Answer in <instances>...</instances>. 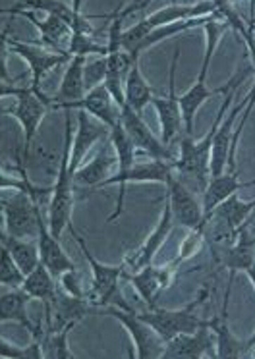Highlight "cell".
I'll return each mask as SVG.
<instances>
[{"label":"cell","instance_id":"obj_1","mask_svg":"<svg viewBox=\"0 0 255 359\" xmlns=\"http://www.w3.org/2000/svg\"><path fill=\"white\" fill-rule=\"evenodd\" d=\"M218 8V0L216 2H169L166 6H162L161 10H155L153 14H149L143 20H139L133 25H130L126 32L122 33L120 45L126 53H130L133 56L136 48L141 41L145 39L149 33H153L159 27L164 25L176 24V22H184V20H193V18H205L216 14Z\"/></svg>","mask_w":255,"mask_h":359},{"label":"cell","instance_id":"obj_2","mask_svg":"<svg viewBox=\"0 0 255 359\" xmlns=\"http://www.w3.org/2000/svg\"><path fill=\"white\" fill-rule=\"evenodd\" d=\"M72 143H74V133H72V110H66L64 116V145H62V155L58 161V174L54 180V194L48 203V228L56 238H60L64 228L70 226V217H72V207H74V180L70 174V155H72Z\"/></svg>","mask_w":255,"mask_h":359},{"label":"cell","instance_id":"obj_3","mask_svg":"<svg viewBox=\"0 0 255 359\" xmlns=\"http://www.w3.org/2000/svg\"><path fill=\"white\" fill-rule=\"evenodd\" d=\"M0 91H2V97L12 95V97L18 99L14 109L4 110L2 114H12V116L18 120V124L22 126L23 143L22 149L18 151V164H23V166H25V163H27V155H30L31 143H33L35 135H37L39 124L43 122V118H45L48 107L39 99L31 87H12L2 83V89H0Z\"/></svg>","mask_w":255,"mask_h":359},{"label":"cell","instance_id":"obj_4","mask_svg":"<svg viewBox=\"0 0 255 359\" xmlns=\"http://www.w3.org/2000/svg\"><path fill=\"white\" fill-rule=\"evenodd\" d=\"M207 292H203L195 302L184 307V309H161V307H149V311L138 313V317L141 320H145L149 327H153L157 330V334L161 336L164 344L170 342L172 338H176L178 334H190L200 330L201 327L207 325V320L200 319L195 309L200 307V304L205 299Z\"/></svg>","mask_w":255,"mask_h":359},{"label":"cell","instance_id":"obj_5","mask_svg":"<svg viewBox=\"0 0 255 359\" xmlns=\"http://www.w3.org/2000/svg\"><path fill=\"white\" fill-rule=\"evenodd\" d=\"M2 43L6 45V48L10 53H14L20 58H23L27 66H30L31 72V89L35 91L41 101L45 102L46 107H51V99L46 97L43 91H41V81L45 78L46 74L54 68H58L60 64L70 62L72 60V55H60V53H54V50H45L39 45H33V43H22V41L8 39V33L2 32Z\"/></svg>","mask_w":255,"mask_h":359},{"label":"cell","instance_id":"obj_6","mask_svg":"<svg viewBox=\"0 0 255 359\" xmlns=\"http://www.w3.org/2000/svg\"><path fill=\"white\" fill-rule=\"evenodd\" d=\"M70 234L72 238L76 240V243L79 245V250L84 253L85 261L89 263L91 266V273H93V305H97V307H107L112 302H116V305L120 304L122 299H118V280H122L124 274V266H112V265H105V263H100L95 259L89 248H87V243L81 236L77 234V230L74 228V224L70 222Z\"/></svg>","mask_w":255,"mask_h":359},{"label":"cell","instance_id":"obj_7","mask_svg":"<svg viewBox=\"0 0 255 359\" xmlns=\"http://www.w3.org/2000/svg\"><path fill=\"white\" fill-rule=\"evenodd\" d=\"M2 232L20 240L37 238V205L23 191L14 189V196L2 191Z\"/></svg>","mask_w":255,"mask_h":359},{"label":"cell","instance_id":"obj_8","mask_svg":"<svg viewBox=\"0 0 255 359\" xmlns=\"http://www.w3.org/2000/svg\"><path fill=\"white\" fill-rule=\"evenodd\" d=\"M99 315H110L124 325L131 338V344L136 348V355L139 359H161L164 350V340L157 334L153 327H149L145 320H141L136 311H128L122 307H115L110 304L100 307Z\"/></svg>","mask_w":255,"mask_h":359},{"label":"cell","instance_id":"obj_9","mask_svg":"<svg viewBox=\"0 0 255 359\" xmlns=\"http://www.w3.org/2000/svg\"><path fill=\"white\" fill-rule=\"evenodd\" d=\"M172 172H174L172 163L151 158V161H147V163L133 164L130 170L124 172V174H115V176H110L108 180H105L99 188L95 189L105 188V186H115V184L116 186H120V189H118V199H116V207L115 211H112V215L108 217V222L116 220L124 212V199H126V189H128V184H130V182H161V184H166V180H169V176Z\"/></svg>","mask_w":255,"mask_h":359},{"label":"cell","instance_id":"obj_10","mask_svg":"<svg viewBox=\"0 0 255 359\" xmlns=\"http://www.w3.org/2000/svg\"><path fill=\"white\" fill-rule=\"evenodd\" d=\"M178 60H180V48H174V56H172V64L169 70V95L166 97H153V104L159 114V122H161V141L164 145H170L176 140L178 133L182 132V109H180V97L176 95V70Z\"/></svg>","mask_w":255,"mask_h":359},{"label":"cell","instance_id":"obj_11","mask_svg":"<svg viewBox=\"0 0 255 359\" xmlns=\"http://www.w3.org/2000/svg\"><path fill=\"white\" fill-rule=\"evenodd\" d=\"M120 124H122V128L128 133V137L133 143V147L138 149L139 153H143L149 158L166 161V163H174L176 161V156L170 151L169 145H164L159 137H155V133L143 122L141 114H138L136 110H131L128 104L122 109Z\"/></svg>","mask_w":255,"mask_h":359},{"label":"cell","instance_id":"obj_12","mask_svg":"<svg viewBox=\"0 0 255 359\" xmlns=\"http://www.w3.org/2000/svg\"><path fill=\"white\" fill-rule=\"evenodd\" d=\"M166 203H169L174 222L188 230H195L203 220V203L197 201L195 191L185 186L184 182L174 176V172L166 180Z\"/></svg>","mask_w":255,"mask_h":359},{"label":"cell","instance_id":"obj_13","mask_svg":"<svg viewBox=\"0 0 255 359\" xmlns=\"http://www.w3.org/2000/svg\"><path fill=\"white\" fill-rule=\"evenodd\" d=\"M232 284H234V276L228 278V286H226V292H224L221 315L207 320L211 332L215 334V358L218 359H238L249 351L247 340H240L238 336L234 334L230 327H228V302H230Z\"/></svg>","mask_w":255,"mask_h":359},{"label":"cell","instance_id":"obj_14","mask_svg":"<svg viewBox=\"0 0 255 359\" xmlns=\"http://www.w3.org/2000/svg\"><path fill=\"white\" fill-rule=\"evenodd\" d=\"M176 263L172 261L166 266H143L138 273H126L124 280H128L133 284V288L138 290V294L141 299L145 302L149 307H157V299L161 296L164 290H169V286L174 280L176 274Z\"/></svg>","mask_w":255,"mask_h":359},{"label":"cell","instance_id":"obj_15","mask_svg":"<svg viewBox=\"0 0 255 359\" xmlns=\"http://www.w3.org/2000/svg\"><path fill=\"white\" fill-rule=\"evenodd\" d=\"M53 109L85 110L89 116L97 118L100 124L107 126L108 130H115L116 126L120 124V114H122V110L118 109V104L112 99V95L108 93L105 83L89 91L81 101L60 102V104H53Z\"/></svg>","mask_w":255,"mask_h":359},{"label":"cell","instance_id":"obj_16","mask_svg":"<svg viewBox=\"0 0 255 359\" xmlns=\"http://www.w3.org/2000/svg\"><path fill=\"white\" fill-rule=\"evenodd\" d=\"M251 220L246 222L244 226L240 228V234L236 238V242L228 245V248H221V250H213V257L216 259V263L226 269L230 276H236V273H246L249 266L254 265L255 261V232L249 230Z\"/></svg>","mask_w":255,"mask_h":359},{"label":"cell","instance_id":"obj_17","mask_svg":"<svg viewBox=\"0 0 255 359\" xmlns=\"http://www.w3.org/2000/svg\"><path fill=\"white\" fill-rule=\"evenodd\" d=\"M215 334H211L209 325L201 327L190 334H178L170 342L164 344L161 359H201L213 355L215 358Z\"/></svg>","mask_w":255,"mask_h":359},{"label":"cell","instance_id":"obj_18","mask_svg":"<svg viewBox=\"0 0 255 359\" xmlns=\"http://www.w3.org/2000/svg\"><path fill=\"white\" fill-rule=\"evenodd\" d=\"M37 243L39 251H41V263L53 273L54 278H60L62 274L68 273V271H74V263L70 261V257L66 255V251L62 250L60 238L51 232L48 228V222L43 220V211H41V205H37Z\"/></svg>","mask_w":255,"mask_h":359},{"label":"cell","instance_id":"obj_19","mask_svg":"<svg viewBox=\"0 0 255 359\" xmlns=\"http://www.w3.org/2000/svg\"><path fill=\"white\" fill-rule=\"evenodd\" d=\"M33 297L23 292L22 288H12V292H2L0 297V320L2 323H18L20 327L27 328L31 334V340H43L46 328H43V320L37 323H31L27 317V304H30Z\"/></svg>","mask_w":255,"mask_h":359},{"label":"cell","instance_id":"obj_20","mask_svg":"<svg viewBox=\"0 0 255 359\" xmlns=\"http://www.w3.org/2000/svg\"><path fill=\"white\" fill-rule=\"evenodd\" d=\"M249 99H251V93H247L244 97V101L238 102L236 107H232L230 114H226L223 124L218 126V130L215 133V140H213V151H211V176H221L228 168V156H230L234 124H236V120L242 116V112L249 104Z\"/></svg>","mask_w":255,"mask_h":359},{"label":"cell","instance_id":"obj_21","mask_svg":"<svg viewBox=\"0 0 255 359\" xmlns=\"http://www.w3.org/2000/svg\"><path fill=\"white\" fill-rule=\"evenodd\" d=\"M107 126H99L93 122L85 110H77V132L72 143V155H70V174L74 178L77 168L84 163L85 155L95 147V143L107 133Z\"/></svg>","mask_w":255,"mask_h":359},{"label":"cell","instance_id":"obj_22","mask_svg":"<svg viewBox=\"0 0 255 359\" xmlns=\"http://www.w3.org/2000/svg\"><path fill=\"white\" fill-rule=\"evenodd\" d=\"M251 186H255V182H242L238 178V172L224 170L221 176H211L207 188L201 196V199H203V219H209V215L228 197L238 194V189L251 188Z\"/></svg>","mask_w":255,"mask_h":359},{"label":"cell","instance_id":"obj_23","mask_svg":"<svg viewBox=\"0 0 255 359\" xmlns=\"http://www.w3.org/2000/svg\"><path fill=\"white\" fill-rule=\"evenodd\" d=\"M115 166H118V156L110 155V149L107 145H103L89 163L81 164L77 168L72 180L79 188H87L91 191V189L99 188L105 180L110 178V172H112Z\"/></svg>","mask_w":255,"mask_h":359},{"label":"cell","instance_id":"obj_24","mask_svg":"<svg viewBox=\"0 0 255 359\" xmlns=\"http://www.w3.org/2000/svg\"><path fill=\"white\" fill-rule=\"evenodd\" d=\"M174 224H176V222H174V217H172V211H170L169 203H164L161 219L157 222V226H155V230L151 232V236H149L145 240V243L141 245V250L138 251V255L128 261L131 273H138L143 266L151 265V261H153L155 255L159 253V250L162 248V243L166 242V238H169L170 232H172Z\"/></svg>","mask_w":255,"mask_h":359},{"label":"cell","instance_id":"obj_25","mask_svg":"<svg viewBox=\"0 0 255 359\" xmlns=\"http://www.w3.org/2000/svg\"><path fill=\"white\" fill-rule=\"evenodd\" d=\"M23 18L31 20V24L35 25L41 33V39L35 41L33 45H39V47H48L53 48L54 53H60V55H70L66 48H62V43H68L72 41V27H70L66 22H62L60 18L56 16H46L45 20H37L33 16V12H22Z\"/></svg>","mask_w":255,"mask_h":359},{"label":"cell","instance_id":"obj_26","mask_svg":"<svg viewBox=\"0 0 255 359\" xmlns=\"http://www.w3.org/2000/svg\"><path fill=\"white\" fill-rule=\"evenodd\" d=\"M84 56H74L68 62V68L64 72V78L60 81V89L58 95L51 99V109L53 104H60V102H77L84 99L85 95V81H84V68H85Z\"/></svg>","mask_w":255,"mask_h":359},{"label":"cell","instance_id":"obj_27","mask_svg":"<svg viewBox=\"0 0 255 359\" xmlns=\"http://www.w3.org/2000/svg\"><path fill=\"white\" fill-rule=\"evenodd\" d=\"M124 93H126V104L131 110H136L138 114H141L147 104L153 101V89H151V86L147 83V79L141 74L139 60H136L133 66L130 68V72H128Z\"/></svg>","mask_w":255,"mask_h":359},{"label":"cell","instance_id":"obj_28","mask_svg":"<svg viewBox=\"0 0 255 359\" xmlns=\"http://www.w3.org/2000/svg\"><path fill=\"white\" fill-rule=\"evenodd\" d=\"M2 248H6L10 251V255L15 261V265L22 269V273L25 276L33 273L37 269L39 263H41L39 243L20 240V238H12L6 232H2Z\"/></svg>","mask_w":255,"mask_h":359},{"label":"cell","instance_id":"obj_29","mask_svg":"<svg viewBox=\"0 0 255 359\" xmlns=\"http://www.w3.org/2000/svg\"><path fill=\"white\" fill-rule=\"evenodd\" d=\"M22 290L27 292L33 299H41L45 307H51L54 297H56V292H58V286L54 282L53 273L43 263H39L37 269L31 274H27Z\"/></svg>","mask_w":255,"mask_h":359},{"label":"cell","instance_id":"obj_30","mask_svg":"<svg viewBox=\"0 0 255 359\" xmlns=\"http://www.w3.org/2000/svg\"><path fill=\"white\" fill-rule=\"evenodd\" d=\"M203 32H205V53H203V64H201V70L200 76L197 78L201 79H207L209 68H211V60H213V55H215L216 45H218V41L223 37L226 32H232L230 25L224 22L221 14L216 12L211 16L207 24L203 25Z\"/></svg>","mask_w":255,"mask_h":359},{"label":"cell","instance_id":"obj_31","mask_svg":"<svg viewBox=\"0 0 255 359\" xmlns=\"http://www.w3.org/2000/svg\"><path fill=\"white\" fill-rule=\"evenodd\" d=\"M209 20H211V16L193 18V20H184V22H176V24L159 27V29H155L153 33H149L145 39L139 43L138 48H136V53H133V56H139L143 50L151 48L153 45H157V43H161V41L169 39V37H174V35H178V33H184L188 32V29H192V27H203V25L207 24Z\"/></svg>","mask_w":255,"mask_h":359},{"label":"cell","instance_id":"obj_32","mask_svg":"<svg viewBox=\"0 0 255 359\" xmlns=\"http://www.w3.org/2000/svg\"><path fill=\"white\" fill-rule=\"evenodd\" d=\"M74 328L70 325L60 332H45L43 340H41V348H43V358L46 359H76L74 351L68 348V332Z\"/></svg>","mask_w":255,"mask_h":359},{"label":"cell","instance_id":"obj_33","mask_svg":"<svg viewBox=\"0 0 255 359\" xmlns=\"http://www.w3.org/2000/svg\"><path fill=\"white\" fill-rule=\"evenodd\" d=\"M68 53L74 56H107L108 55V47L107 45H100L97 43V39L93 37V35H84V33H74L72 35V41H70L68 45Z\"/></svg>","mask_w":255,"mask_h":359},{"label":"cell","instance_id":"obj_34","mask_svg":"<svg viewBox=\"0 0 255 359\" xmlns=\"http://www.w3.org/2000/svg\"><path fill=\"white\" fill-rule=\"evenodd\" d=\"M108 72V60L107 56H99L93 58L89 62H85L84 68V81H85V93L93 91L95 87H99L105 83Z\"/></svg>","mask_w":255,"mask_h":359},{"label":"cell","instance_id":"obj_35","mask_svg":"<svg viewBox=\"0 0 255 359\" xmlns=\"http://www.w3.org/2000/svg\"><path fill=\"white\" fill-rule=\"evenodd\" d=\"M25 274L22 269L15 265V261L10 255L6 248H2V269H0V284L2 286H10V288H22L25 282Z\"/></svg>","mask_w":255,"mask_h":359},{"label":"cell","instance_id":"obj_36","mask_svg":"<svg viewBox=\"0 0 255 359\" xmlns=\"http://www.w3.org/2000/svg\"><path fill=\"white\" fill-rule=\"evenodd\" d=\"M0 355L2 358H12V359H41L43 358V348L39 340H31L30 346L25 348H18L8 342L6 338L0 340Z\"/></svg>","mask_w":255,"mask_h":359},{"label":"cell","instance_id":"obj_37","mask_svg":"<svg viewBox=\"0 0 255 359\" xmlns=\"http://www.w3.org/2000/svg\"><path fill=\"white\" fill-rule=\"evenodd\" d=\"M60 286L68 294L76 297H85L84 290H81V284H79V274L76 273V269L74 271H68V273H64L60 276Z\"/></svg>","mask_w":255,"mask_h":359},{"label":"cell","instance_id":"obj_38","mask_svg":"<svg viewBox=\"0 0 255 359\" xmlns=\"http://www.w3.org/2000/svg\"><path fill=\"white\" fill-rule=\"evenodd\" d=\"M246 274H247V278L251 280V284H254V288H255V261H254V265L247 269Z\"/></svg>","mask_w":255,"mask_h":359},{"label":"cell","instance_id":"obj_39","mask_svg":"<svg viewBox=\"0 0 255 359\" xmlns=\"http://www.w3.org/2000/svg\"><path fill=\"white\" fill-rule=\"evenodd\" d=\"M247 348H249V350H254L255 348V332L247 338Z\"/></svg>","mask_w":255,"mask_h":359}]
</instances>
